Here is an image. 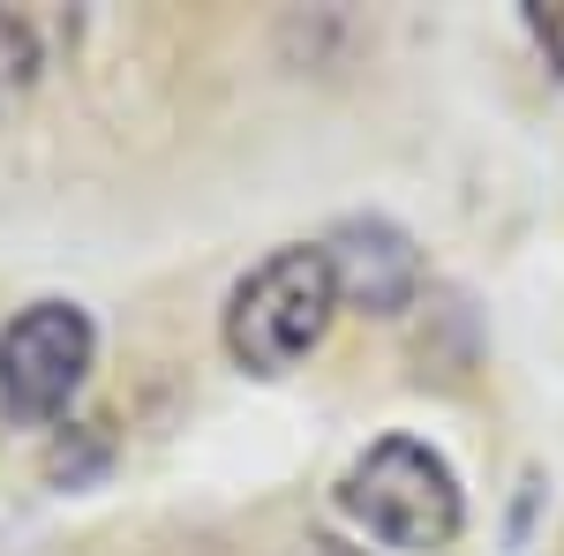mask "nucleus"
<instances>
[{
  "label": "nucleus",
  "mask_w": 564,
  "mask_h": 556,
  "mask_svg": "<svg viewBox=\"0 0 564 556\" xmlns=\"http://www.w3.org/2000/svg\"><path fill=\"white\" fill-rule=\"evenodd\" d=\"M339 512H347V526H361L377 549L436 556V549L459 542L467 497H459V473L444 467L422 436H377V444L339 473Z\"/></svg>",
  "instance_id": "nucleus-1"
},
{
  "label": "nucleus",
  "mask_w": 564,
  "mask_h": 556,
  "mask_svg": "<svg viewBox=\"0 0 564 556\" xmlns=\"http://www.w3.org/2000/svg\"><path fill=\"white\" fill-rule=\"evenodd\" d=\"M339 316V279H332V257L324 241L308 249H271V257L226 294V353L249 369V377H286L302 369L308 353L324 346Z\"/></svg>",
  "instance_id": "nucleus-2"
},
{
  "label": "nucleus",
  "mask_w": 564,
  "mask_h": 556,
  "mask_svg": "<svg viewBox=\"0 0 564 556\" xmlns=\"http://www.w3.org/2000/svg\"><path fill=\"white\" fill-rule=\"evenodd\" d=\"M98 361V331L76 301H31L23 316L0 324V406L15 422H61Z\"/></svg>",
  "instance_id": "nucleus-3"
},
{
  "label": "nucleus",
  "mask_w": 564,
  "mask_h": 556,
  "mask_svg": "<svg viewBox=\"0 0 564 556\" xmlns=\"http://www.w3.org/2000/svg\"><path fill=\"white\" fill-rule=\"evenodd\" d=\"M324 257H332V279H339V308L406 316L414 294H422V249L391 218H339L324 233Z\"/></svg>",
  "instance_id": "nucleus-4"
},
{
  "label": "nucleus",
  "mask_w": 564,
  "mask_h": 556,
  "mask_svg": "<svg viewBox=\"0 0 564 556\" xmlns=\"http://www.w3.org/2000/svg\"><path fill=\"white\" fill-rule=\"evenodd\" d=\"M39 68H45V45H39V31L23 23V15H8L0 8V121L39 90Z\"/></svg>",
  "instance_id": "nucleus-5"
},
{
  "label": "nucleus",
  "mask_w": 564,
  "mask_h": 556,
  "mask_svg": "<svg viewBox=\"0 0 564 556\" xmlns=\"http://www.w3.org/2000/svg\"><path fill=\"white\" fill-rule=\"evenodd\" d=\"M527 39L550 61V76L564 84V0H527Z\"/></svg>",
  "instance_id": "nucleus-6"
},
{
  "label": "nucleus",
  "mask_w": 564,
  "mask_h": 556,
  "mask_svg": "<svg viewBox=\"0 0 564 556\" xmlns=\"http://www.w3.org/2000/svg\"><path fill=\"white\" fill-rule=\"evenodd\" d=\"M302 556H347V549H339V542H324V534H308V542H302Z\"/></svg>",
  "instance_id": "nucleus-7"
}]
</instances>
